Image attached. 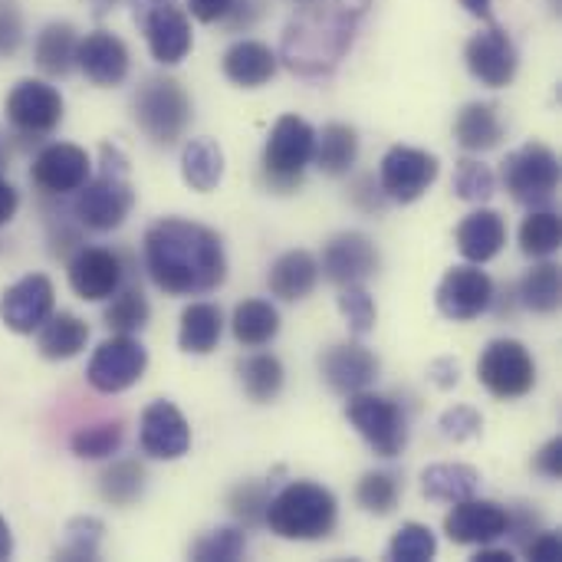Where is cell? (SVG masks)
I'll use <instances>...</instances> for the list:
<instances>
[{
    "label": "cell",
    "instance_id": "cell-1",
    "mask_svg": "<svg viewBox=\"0 0 562 562\" xmlns=\"http://www.w3.org/2000/svg\"><path fill=\"white\" fill-rule=\"evenodd\" d=\"M145 270L168 296H204L227 280V257L211 227L161 217L145 231Z\"/></svg>",
    "mask_w": 562,
    "mask_h": 562
},
{
    "label": "cell",
    "instance_id": "cell-2",
    "mask_svg": "<svg viewBox=\"0 0 562 562\" xmlns=\"http://www.w3.org/2000/svg\"><path fill=\"white\" fill-rule=\"evenodd\" d=\"M372 0H306L286 23L280 59L296 76H329L349 53Z\"/></svg>",
    "mask_w": 562,
    "mask_h": 562
},
{
    "label": "cell",
    "instance_id": "cell-3",
    "mask_svg": "<svg viewBox=\"0 0 562 562\" xmlns=\"http://www.w3.org/2000/svg\"><path fill=\"white\" fill-rule=\"evenodd\" d=\"M102 155V168L99 175L76 191V201H72V211H76V221L95 234H105V231H115L125 224V217L132 214L135 207V188L128 181V158L115 148V145H102L99 148Z\"/></svg>",
    "mask_w": 562,
    "mask_h": 562
},
{
    "label": "cell",
    "instance_id": "cell-4",
    "mask_svg": "<svg viewBox=\"0 0 562 562\" xmlns=\"http://www.w3.org/2000/svg\"><path fill=\"white\" fill-rule=\"evenodd\" d=\"M339 507L333 491L313 481H290L280 494L270 497L263 524L280 537V540H326L336 530Z\"/></svg>",
    "mask_w": 562,
    "mask_h": 562
},
{
    "label": "cell",
    "instance_id": "cell-5",
    "mask_svg": "<svg viewBox=\"0 0 562 562\" xmlns=\"http://www.w3.org/2000/svg\"><path fill=\"white\" fill-rule=\"evenodd\" d=\"M313 148H316V128L306 119L300 115L277 119V125L267 135L263 158H260L267 188L280 194L300 188L306 168L313 165Z\"/></svg>",
    "mask_w": 562,
    "mask_h": 562
},
{
    "label": "cell",
    "instance_id": "cell-6",
    "mask_svg": "<svg viewBox=\"0 0 562 562\" xmlns=\"http://www.w3.org/2000/svg\"><path fill=\"white\" fill-rule=\"evenodd\" d=\"M132 115L155 145L171 148L191 122V99L178 79L148 76L132 99Z\"/></svg>",
    "mask_w": 562,
    "mask_h": 562
},
{
    "label": "cell",
    "instance_id": "cell-7",
    "mask_svg": "<svg viewBox=\"0 0 562 562\" xmlns=\"http://www.w3.org/2000/svg\"><path fill=\"white\" fill-rule=\"evenodd\" d=\"M501 181L524 207H547L560 188V158L543 142H527L501 165Z\"/></svg>",
    "mask_w": 562,
    "mask_h": 562
},
{
    "label": "cell",
    "instance_id": "cell-8",
    "mask_svg": "<svg viewBox=\"0 0 562 562\" xmlns=\"http://www.w3.org/2000/svg\"><path fill=\"white\" fill-rule=\"evenodd\" d=\"M132 16L161 66H178L191 53V20L178 0H132Z\"/></svg>",
    "mask_w": 562,
    "mask_h": 562
},
{
    "label": "cell",
    "instance_id": "cell-9",
    "mask_svg": "<svg viewBox=\"0 0 562 562\" xmlns=\"http://www.w3.org/2000/svg\"><path fill=\"white\" fill-rule=\"evenodd\" d=\"M346 418L379 458H398L408 445V418L385 395H372V392L349 395Z\"/></svg>",
    "mask_w": 562,
    "mask_h": 562
},
{
    "label": "cell",
    "instance_id": "cell-10",
    "mask_svg": "<svg viewBox=\"0 0 562 562\" xmlns=\"http://www.w3.org/2000/svg\"><path fill=\"white\" fill-rule=\"evenodd\" d=\"M477 379L481 385L501 398V402H514L533 392L537 385V362L530 356V349L517 339H494L481 359H477Z\"/></svg>",
    "mask_w": 562,
    "mask_h": 562
},
{
    "label": "cell",
    "instance_id": "cell-11",
    "mask_svg": "<svg viewBox=\"0 0 562 562\" xmlns=\"http://www.w3.org/2000/svg\"><path fill=\"white\" fill-rule=\"evenodd\" d=\"M148 369V349L135 339V336H112L105 339L86 369V379L95 392L102 395H119L125 389H132Z\"/></svg>",
    "mask_w": 562,
    "mask_h": 562
},
{
    "label": "cell",
    "instance_id": "cell-12",
    "mask_svg": "<svg viewBox=\"0 0 562 562\" xmlns=\"http://www.w3.org/2000/svg\"><path fill=\"white\" fill-rule=\"evenodd\" d=\"M438 171H441V165H438V158L431 151L408 148V145H395L382 158L379 184H382V191H385L389 201L412 204V201H418L438 181Z\"/></svg>",
    "mask_w": 562,
    "mask_h": 562
},
{
    "label": "cell",
    "instance_id": "cell-13",
    "mask_svg": "<svg viewBox=\"0 0 562 562\" xmlns=\"http://www.w3.org/2000/svg\"><path fill=\"white\" fill-rule=\"evenodd\" d=\"M435 303H438L441 316H448L454 323H471V319H477V316H484L491 310L494 280L477 263L451 267L438 283Z\"/></svg>",
    "mask_w": 562,
    "mask_h": 562
},
{
    "label": "cell",
    "instance_id": "cell-14",
    "mask_svg": "<svg viewBox=\"0 0 562 562\" xmlns=\"http://www.w3.org/2000/svg\"><path fill=\"white\" fill-rule=\"evenodd\" d=\"M7 119L20 135H49L63 122V95L43 79H23L7 95Z\"/></svg>",
    "mask_w": 562,
    "mask_h": 562
},
{
    "label": "cell",
    "instance_id": "cell-15",
    "mask_svg": "<svg viewBox=\"0 0 562 562\" xmlns=\"http://www.w3.org/2000/svg\"><path fill=\"white\" fill-rule=\"evenodd\" d=\"M464 59H468L471 76L481 86H491V89L510 86L514 76H517V66H520V56H517V46H514L510 33L504 26H494V23L468 40Z\"/></svg>",
    "mask_w": 562,
    "mask_h": 562
},
{
    "label": "cell",
    "instance_id": "cell-16",
    "mask_svg": "<svg viewBox=\"0 0 562 562\" xmlns=\"http://www.w3.org/2000/svg\"><path fill=\"white\" fill-rule=\"evenodd\" d=\"M92 175V161L86 155V148L69 145V142H53L46 145L30 168V181L49 194V198H63V194H76Z\"/></svg>",
    "mask_w": 562,
    "mask_h": 562
},
{
    "label": "cell",
    "instance_id": "cell-17",
    "mask_svg": "<svg viewBox=\"0 0 562 562\" xmlns=\"http://www.w3.org/2000/svg\"><path fill=\"white\" fill-rule=\"evenodd\" d=\"M53 313V283L43 273H30L3 290L0 296V323L10 333L30 336L36 333Z\"/></svg>",
    "mask_w": 562,
    "mask_h": 562
},
{
    "label": "cell",
    "instance_id": "cell-18",
    "mask_svg": "<svg viewBox=\"0 0 562 562\" xmlns=\"http://www.w3.org/2000/svg\"><path fill=\"white\" fill-rule=\"evenodd\" d=\"M138 448L155 461H178L191 448V428L171 402H151L142 412Z\"/></svg>",
    "mask_w": 562,
    "mask_h": 562
},
{
    "label": "cell",
    "instance_id": "cell-19",
    "mask_svg": "<svg viewBox=\"0 0 562 562\" xmlns=\"http://www.w3.org/2000/svg\"><path fill=\"white\" fill-rule=\"evenodd\" d=\"M445 533L458 547H487L507 537V507L494 501H458L445 520Z\"/></svg>",
    "mask_w": 562,
    "mask_h": 562
},
{
    "label": "cell",
    "instance_id": "cell-20",
    "mask_svg": "<svg viewBox=\"0 0 562 562\" xmlns=\"http://www.w3.org/2000/svg\"><path fill=\"white\" fill-rule=\"evenodd\" d=\"M323 273L329 283L336 286H349V283H366L369 277L379 273V250L375 244L359 234V231H346L336 234L326 250H323Z\"/></svg>",
    "mask_w": 562,
    "mask_h": 562
},
{
    "label": "cell",
    "instance_id": "cell-21",
    "mask_svg": "<svg viewBox=\"0 0 562 562\" xmlns=\"http://www.w3.org/2000/svg\"><path fill=\"white\" fill-rule=\"evenodd\" d=\"M125 267L122 257L105 247H79L69 260V286L79 300L99 303L122 286Z\"/></svg>",
    "mask_w": 562,
    "mask_h": 562
},
{
    "label": "cell",
    "instance_id": "cell-22",
    "mask_svg": "<svg viewBox=\"0 0 562 562\" xmlns=\"http://www.w3.org/2000/svg\"><path fill=\"white\" fill-rule=\"evenodd\" d=\"M319 372L333 392L356 395L379 379V359L362 342H339L319 356Z\"/></svg>",
    "mask_w": 562,
    "mask_h": 562
},
{
    "label": "cell",
    "instance_id": "cell-23",
    "mask_svg": "<svg viewBox=\"0 0 562 562\" xmlns=\"http://www.w3.org/2000/svg\"><path fill=\"white\" fill-rule=\"evenodd\" d=\"M76 66L95 86H119L128 76V46L109 30H92L76 46Z\"/></svg>",
    "mask_w": 562,
    "mask_h": 562
},
{
    "label": "cell",
    "instance_id": "cell-24",
    "mask_svg": "<svg viewBox=\"0 0 562 562\" xmlns=\"http://www.w3.org/2000/svg\"><path fill=\"white\" fill-rule=\"evenodd\" d=\"M507 244V224L497 211L481 207L458 224V250L468 263H491Z\"/></svg>",
    "mask_w": 562,
    "mask_h": 562
},
{
    "label": "cell",
    "instance_id": "cell-25",
    "mask_svg": "<svg viewBox=\"0 0 562 562\" xmlns=\"http://www.w3.org/2000/svg\"><path fill=\"white\" fill-rule=\"evenodd\" d=\"M280 56L260 40H240L224 53V76L244 89H257L277 76Z\"/></svg>",
    "mask_w": 562,
    "mask_h": 562
},
{
    "label": "cell",
    "instance_id": "cell-26",
    "mask_svg": "<svg viewBox=\"0 0 562 562\" xmlns=\"http://www.w3.org/2000/svg\"><path fill=\"white\" fill-rule=\"evenodd\" d=\"M316 280H319V263L313 254L306 250H290L283 254L273 267H270V293L283 303H296V300H306L313 290H316Z\"/></svg>",
    "mask_w": 562,
    "mask_h": 562
},
{
    "label": "cell",
    "instance_id": "cell-27",
    "mask_svg": "<svg viewBox=\"0 0 562 562\" xmlns=\"http://www.w3.org/2000/svg\"><path fill=\"white\" fill-rule=\"evenodd\" d=\"M454 138L464 151H491L504 138V122L497 105L491 102H471L454 119Z\"/></svg>",
    "mask_w": 562,
    "mask_h": 562
},
{
    "label": "cell",
    "instance_id": "cell-28",
    "mask_svg": "<svg viewBox=\"0 0 562 562\" xmlns=\"http://www.w3.org/2000/svg\"><path fill=\"white\" fill-rule=\"evenodd\" d=\"M359 158V135L352 125L342 122H329L323 132H316V148H313V165L329 175V178H342L352 171Z\"/></svg>",
    "mask_w": 562,
    "mask_h": 562
},
{
    "label": "cell",
    "instance_id": "cell-29",
    "mask_svg": "<svg viewBox=\"0 0 562 562\" xmlns=\"http://www.w3.org/2000/svg\"><path fill=\"white\" fill-rule=\"evenodd\" d=\"M89 342V326L72 316V313H49V319L40 326V356L53 359V362H66L72 356H79Z\"/></svg>",
    "mask_w": 562,
    "mask_h": 562
},
{
    "label": "cell",
    "instance_id": "cell-30",
    "mask_svg": "<svg viewBox=\"0 0 562 562\" xmlns=\"http://www.w3.org/2000/svg\"><path fill=\"white\" fill-rule=\"evenodd\" d=\"M181 178L191 191H214L224 178V151L214 138H191L181 151Z\"/></svg>",
    "mask_w": 562,
    "mask_h": 562
},
{
    "label": "cell",
    "instance_id": "cell-31",
    "mask_svg": "<svg viewBox=\"0 0 562 562\" xmlns=\"http://www.w3.org/2000/svg\"><path fill=\"white\" fill-rule=\"evenodd\" d=\"M224 333V316L214 303H191L181 313V329H178V346L181 352L191 356H207L217 349Z\"/></svg>",
    "mask_w": 562,
    "mask_h": 562
},
{
    "label": "cell",
    "instance_id": "cell-32",
    "mask_svg": "<svg viewBox=\"0 0 562 562\" xmlns=\"http://www.w3.org/2000/svg\"><path fill=\"white\" fill-rule=\"evenodd\" d=\"M76 46H79V36L69 23H46L33 43L36 66L46 76H69L76 66Z\"/></svg>",
    "mask_w": 562,
    "mask_h": 562
},
{
    "label": "cell",
    "instance_id": "cell-33",
    "mask_svg": "<svg viewBox=\"0 0 562 562\" xmlns=\"http://www.w3.org/2000/svg\"><path fill=\"white\" fill-rule=\"evenodd\" d=\"M231 329H234V339L240 346L260 349V346H270L277 339V333H280V313L267 300H244L234 310Z\"/></svg>",
    "mask_w": 562,
    "mask_h": 562
},
{
    "label": "cell",
    "instance_id": "cell-34",
    "mask_svg": "<svg viewBox=\"0 0 562 562\" xmlns=\"http://www.w3.org/2000/svg\"><path fill=\"white\" fill-rule=\"evenodd\" d=\"M481 487V474L471 464H431L422 474V491L428 501H441V504H458L474 497Z\"/></svg>",
    "mask_w": 562,
    "mask_h": 562
},
{
    "label": "cell",
    "instance_id": "cell-35",
    "mask_svg": "<svg viewBox=\"0 0 562 562\" xmlns=\"http://www.w3.org/2000/svg\"><path fill=\"white\" fill-rule=\"evenodd\" d=\"M237 375H240V385L244 392L250 395V402H273L280 392H283V366L277 356L270 352H257V356H247L240 366H237Z\"/></svg>",
    "mask_w": 562,
    "mask_h": 562
},
{
    "label": "cell",
    "instance_id": "cell-36",
    "mask_svg": "<svg viewBox=\"0 0 562 562\" xmlns=\"http://www.w3.org/2000/svg\"><path fill=\"white\" fill-rule=\"evenodd\" d=\"M520 306L530 310V313H540V316H550L560 310L562 300V277L557 263H540L533 267L524 280H520Z\"/></svg>",
    "mask_w": 562,
    "mask_h": 562
},
{
    "label": "cell",
    "instance_id": "cell-37",
    "mask_svg": "<svg viewBox=\"0 0 562 562\" xmlns=\"http://www.w3.org/2000/svg\"><path fill=\"white\" fill-rule=\"evenodd\" d=\"M562 244L560 214L550 207H533L520 224V250L533 260H547Z\"/></svg>",
    "mask_w": 562,
    "mask_h": 562
},
{
    "label": "cell",
    "instance_id": "cell-38",
    "mask_svg": "<svg viewBox=\"0 0 562 562\" xmlns=\"http://www.w3.org/2000/svg\"><path fill=\"white\" fill-rule=\"evenodd\" d=\"M112 303L105 306V326L119 336H135L148 326V316H151V306L145 300V293L138 286H119L112 296Z\"/></svg>",
    "mask_w": 562,
    "mask_h": 562
},
{
    "label": "cell",
    "instance_id": "cell-39",
    "mask_svg": "<svg viewBox=\"0 0 562 562\" xmlns=\"http://www.w3.org/2000/svg\"><path fill=\"white\" fill-rule=\"evenodd\" d=\"M142 491H145V468L138 461H132V458L115 461L99 477V494L112 507H132L142 497Z\"/></svg>",
    "mask_w": 562,
    "mask_h": 562
},
{
    "label": "cell",
    "instance_id": "cell-40",
    "mask_svg": "<svg viewBox=\"0 0 562 562\" xmlns=\"http://www.w3.org/2000/svg\"><path fill=\"white\" fill-rule=\"evenodd\" d=\"M398 497H402V481L392 471H369L356 487L359 507L375 517H389L398 507Z\"/></svg>",
    "mask_w": 562,
    "mask_h": 562
},
{
    "label": "cell",
    "instance_id": "cell-41",
    "mask_svg": "<svg viewBox=\"0 0 562 562\" xmlns=\"http://www.w3.org/2000/svg\"><path fill=\"white\" fill-rule=\"evenodd\" d=\"M122 438H125L122 422H99V425L79 428L72 435L69 448L82 461H102V458H112L122 448Z\"/></svg>",
    "mask_w": 562,
    "mask_h": 562
},
{
    "label": "cell",
    "instance_id": "cell-42",
    "mask_svg": "<svg viewBox=\"0 0 562 562\" xmlns=\"http://www.w3.org/2000/svg\"><path fill=\"white\" fill-rule=\"evenodd\" d=\"M244 553H247V533L237 527L211 530L191 547V560L198 562H237Z\"/></svg>",
    "mask_w": 562,
    "mask_h": 562
},
{
    "label": "cell",
    "instance_id": "cell-43",
    "mask_svg": "<svg viewBox=\"0 0 562 562\" xmlns=\"http://www.w3.org/2000/svg\"><path fill=\"white\" fill-rule=\"evenodd\" d=\"M454 191L461 201H471V204H484L494 198L497 191V178L494 171L477 161V158H461L458 161V171H454Z\"/></svg>",
    "mask_w": 562,
    "mask_h": 562
},
{
    "label": "cell",
    "instance_id": "cell-44",
    "mask_svg": "<svg viewBox=\"0 0 562 562\" xmlns=\"http://www.w3.org/2000/svg\"><path fill=\"white\" fill-rule=\"evenodd\" d=\"M438 553V537L422 527V524H405L392 543H389V560L395 562H428Z\"/></svg>",
    "mask_w": 562,
    "mask_h": 562
},
{
    "label": "cell",
    "instance_id": "cell-45",
    "mask_svg": "<svg viewBox=\"0 0 562 562\" xmlns=\"http://www.w3.org/2000/svg\"><path fill=\"white\" fill-rule=\"evenodd\" d=\"M105 527L95 517H76L66 527V543L56 550L59 560H95Z\"/></svg>",
    "mask_w": 562,
    "mask_h": 562
},
{
    "label": "cell",
    "instance_id": "cell-46",
    "mask_svg": "<svg viewBox=\"0 0 562 562\" xmlns=\"http://www.w3.org/2000/svg\"><path fill=\"white\" fill-rule=\"evenodd\" d=\"M339 310L352 329V336H369L375 329V300L369 296V290L362 283H349V286H339Z\"/></svg>",
    "mask_w": 562,
    "mask_h": 562
},
{
    "label": "cell",
    "instance_id": "cell-47",
    "mask_svg": "<svg viewBox=\"0 0 562 562\" xmlns=\"http://www.w3.org/2000/svg\"><path fill=\"white\" fill-rule=\"evenodd\" d=\"M267 504H270V491H267L263 481H244V484H237V487L231 491V501H227L231 514H234L244 527L263 524Z\"/></svg>",
    "mask_w": 562,
    "mask_h": 562
},
{
    "label": "cell",
    "instance_id": "cell-48",
    "mask_svg": "<svg viewBox=\"0 0 562 562\" xmlns=\"http://www.w3.org/2000/svg\"><path fill=\"white\" fill-rule=\"evenodd\" d=\"M438 428H441V435H445L448 441H471V438L481 435L484 418H481L471 405H454V408H448V412L441 415Z\"/></svg>",
    "mask_w": 562,
    "mask_h": 562
},
{
    "label": "cell",
    "instance_id": "cell-49",
    "mask_svg": "<svg viewBox=\"0 0 562 562\" xmlns=\"http://www.w3.org/2000/svg\"><path fill=\"white\" fill-rule=\"evenodd\" d=\"M507 533H510V540H514L517 550H527L530 540L543 533V517L533 507L517 504L514 510H507Z\"/></svg>",
    "mask_w": 562,
    "mask_h": 562
},
{
    "label": "cell",
    "instance_id": "cell-50",
    "mask_svg": "<svg viewBox=\"0 0 562 562\" xmlns=\"http://www.w3.org/2000/svg\"><path fill=\"white\" fill-rule=\"evenodd\" d=\"M23 43V13L16 0H0V56H13Z\"/></svg>",
    "mask_w": 562,
    "mask_h": 562
},
{
    "label": "cell",
    "instance_id": "cell-51",
    "mask_svg": "<svg viewBox=\"0 0 562 562\" xmlns=\"http://www.w3.org/2000/svg\"><path fill=\"white\" fill-rule=\"evenodd\" d=\"M260 13H263V0H234L231 10L224 13V23H227L231 33L250 30V26L260 20Z\"/></svg>",
    "mask_w": 562,
    "mask_h": 562
},
{
    "label": "cell",
    "instance_id": "cell-52",
    "mask_svg": "<svg viewBox=\"0 0 562 562\" xmlns=\"http://www.w3.org/2000/svg\"><path fill=\"white\" fill-rule=\"evenodd\" d=\"M352 201H356L362 211H369V214H382L385 204H389V198H385L382 184H375V178H359L356 188H352Z\"/></svg>",
    "mask_w": 562,
    "mask_h": 562
},
{
    "label": "cell",
    "instance_id": "cell-53",
    "mask_svg": "<svg viewBox=\"0 0 562 562\" xmlns=\"http://www.w3.org/2000/svg\"><path fill=\"white\" fill-rule=\"evenodd\" d=\"M533 468H537V474H543V477H550V481H562V441L560 438H553L550 445H543V451L537 454Z\"/></svg>",
    "mask_w": 562,
    "mask_h": 562
},
{
    "label": "cell",
    "instance_id": "cell-54",
    "mask_svg": "<svg viewBox=\"0 0 562 562\" xmlns=\"http://www.w3.org/2000/svg\"><path fill=\"white\" fill-rule=\"evenodd\" d=\"M524 553H527L530 560H540V562L560 560V553H562L560 533H550V530H543L540 537H533V540H530V547H527Z\"/></svg>",
    "mask_w": 562,
    "mask_h": 562
},
{
    "label": "cell",
    "instance_id": "cell-55",
    "mask_svg": "<svg viewBox=\"0 0 562 562\" xmlns=\"http://www.w3.org/2000/svg\"><path fill=\"white\" fill-rule=\"evenodd\" d=\"M231 3L234 0H188V10L201 23H217V20H224V13L231 10Z\"/></svg>",
    "mask_w": 562,
    "mask_h": 562
},
{
    "label": "cell",
    "instance_id": "cell-56",
    "mask_svg": "<svg viewBox=\"0 0 562 562\" xmlns=\"http://www.w3.org/2000/svg\"><path fill=\"white\" fill-rule=\"evenodd\" d=\"M428 375H431V382L438 385V389H454L458 385V379H461V369H458V362L454 359H435L431 366H428Z\"/></svg>",
    "mask_w": 562,
    "mask_h": 562
},
{
    "label": "cell",
    "instance_id": "cell-57",
    "mask_svg": "<svg viewBox=\"0 0 562 562\" xmlns=\"http://www.w3.org/2000/svg\"><path fill=\"white\" fill-rule=\"evenodd\" d=\"M16 207H20V194H16V188L0 175V227L13 221Z\"/></svg>",
    "mask_w": 562,
    "mask_h": 562
},
{
    "label": "cell",
    "instance_id": "cell-58",
    "mask_svg": "<svg viewBox=\"0 0 562 562\" xmlns=\"http://www.w3.org/2000/svg\"><path fill=\"white\" fill-rule=\"evenodd\" d=\"M477 562H514V553L510 550H494L491 543L487 547H481L477 550V557H474Z\"/></svg>",
    "mask_w": 562,
    "mask_h": 562
},
{
    "label": "cell",
    "instance_id": "cell-59",
    "mask_svg": "<svg viewBox=\"0 0 562 562\" xmlns=\"http://www.w3.org/2000/svg\"><path fill=\"white\" fill-rule=\"evenodd\" d=\"M461 7L471 13V16H481V20H491V0H461Z\"/></svg>",
    "mask_w": 562,
    "mask_h": 562
},
{
    "label": "cell",
    "instance_id": "cell-60",
    "mask_svg": "<svg viewBox=\"0 0 562 562\" xmlns=\"http://www.w3.org/2000/svg\"><path fill=\"white\" fill-rule=\"evenodd\" d=\"M10 553H13V537H10L7 520L0 517V560H10Z\"/></svg>",
    "mask_w": 562,
    "mask_h": 562
},
{
    "label": "cell",
    "instance_id": "cell-61",
    "mask_svg": "<svg viewBox=\"0 0 562 562\" xmlns=\"http://www.w3.org/2000/svg\"><path fill=\"white\" fill-rule=\"evenodd\" d=\"M86 3L92 7V13H95V16H105V13H109V10H115L122 0H86Z\"/></svg>",
    "mask_w": 562,
    "mask_h": 562
},
{
    "label": "cell",
    "instance_id": "cell-62",
    "mask_svg": "<svg viewBox=\"0 0 562 562\" xmlns=\"http://www.w3.org/2000/svg\"><path fill=\"white\" fill-rule=\"evenodd\" d=\"M7 158H10V145H7V135L0 132V165H7Z\"/></svg>",
    "mask_w": 562,
    "mask_h": 562
}]
</instances>
